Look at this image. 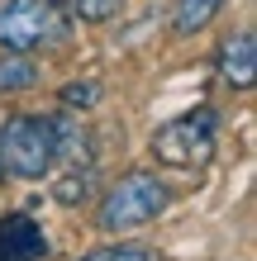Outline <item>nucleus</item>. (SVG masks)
Wrapping results in <instances>:
<instances>
[{
	"label": "nucleus",
	"mask_w": 257,
	"mask_h": 261,
	"mask_svg": "<svg viewBox=\"0 0 257 261\" xmlns=\"http://www.w3.org/2000/svg\"><path fill=\"white\" fill-rule=\"evenodd\" d=\"M215 143H219V119L215 110H191L172 119V124H162L153 133V157L162 166H172V171H200V166H209V157H215Z\"/></svg>",
	"instance_id": "nucleus-1"
},
{
	"label": "nucleus",
	"mask_w": 257,
	"mask_h": 261,
	"mask_svg": "<svg viewBox=\"0 0 257 261\" xmlns=\"http://www.w3.org/2000/svg\"><path fill=\"white\" fill-rule=\"evenodd\" d=\"M167 204H172V190L162 186L157 176H148V171H129L110 195L100 199L96 223H100V233H133V228L153 223Z\"/></svg>",
	"instance_id": "nucleus-2"
},
{
	"label": "nucleus",
	"mask_w": 257,
	"mask_h": 261,
	"mask_svg": "<svg viewBox=\"0 0 257 261\" xmlns=\"http://www.w3.org/2000/svg\"><path fill=\"white\" fill-rule=\"evenodd\" d=\"M72 19L53 0H5L0 5V48L5 53H34V48H57L67 38Z\"/></svg>",
	"instance_id": "nucleus-3"
},
{
	"label": "nucleus",
	"mask_w": 257,
	"mask_h": 261,
	"mask_svg": "<svg viewBox=\"0 0 257 261\" xmlns=\"http://www.w3.org/2000/svg\"><path fill=\"white\" fill-rule=\"evenodd\" d=\"M53 162H57L53 157V119H43V114L5 119V128H0V166H5V176L38 180V176H48Z\"/></svg>",
	"instance_id": "nucleus-4"
},
{
	"label": "nucleus",
	"mask_w": 257,
	"mask_h": 261,
	"mask_svg": "<svg viewBox=\"0 0 257 261\" xmlns=\"http://www.w3.org/2000/svg\"><path fill=\"white\" fill-rule=\"evenodd\" d=\"M48 233L34 214H5L0 219V261H43Z\"/></svg>",
	"instance_id": "nucleus-5"
},
{
	"label": "nucleus",
	"mask_w": 257,
	"mask_h": 261,
	"mask_svg": "<svg viewBox=\"0 0 257 261\" xmlns=\"http://www.w3.org/2000/svg\"><path fill=\"white\" fill-rule=\"evenodd\" d=\"M219 76L233 90H248L257 81V34H252V29H238L233 38H224V48H219Z\"/></svg>",
	"instance_id": "nucleus-6"
},
{
	"label": "nucleus",
	"mask_w": 257,
	"mask_h": 261,
	"mask_svg": "<svg viewBox=\"0 0 257 261\" xmlns=\"http://www.w3.org/2000/svg\"><path fill=\"white\" fill-rule=\"evenodd\" d=\"M224 0H176L172 5V29L176 34H200V29L219 14Z\"/></svg>",
	"instance_id": "nucleus-7"
},
{
	"label": "nucleus",
	"mask_w": 257,
	"mask_h": 261,
	"mask_svg": "<svg viewBox=\"0 0 257 261\" xmlns=\"http://www.w3.org/2000/svg\"><path fill=\"white\" fill-rule=\"evenodd\" d=\"M38 86V62L29 53H0V90H29Z\"/></svg>",
	"instance_id": "nucleus-8"
},
{
	"label": "nucleus",
	"mask_w": 257,
	"mask_h": 261,
	"mask_svg": "<svg viewBox=\"0 0 257 261\" xmlns=\"http://www.w3.org/2000/svg\"><path fill=\"white\" fill-rule=\"evenodd\" d=\"M67 19H81V24H105L124 10V0H53Z\"/></svg>",
	"instance_id": "nucleus-9"
},
{
	"label": "nucleus",
	"mask_w": 257,
	"mask_h": 261,
	"mask_svg": "<svg viewBox=\"0 0 257 261\" xmlns=\"http://www.w3.org/2000/svg\"><path fill=\"white\" fill-rule=\"evenodd\" d=\"M77 261H162L157 247H143V242H114V247H96Z\"/></svg>",
	"instance_id": "nucleus-10"
},
{
	"label": "nucleus",
	"mask_w": 257,
	"mask_h": 261,
	"mask_svg": "<svg viewBox=\"0 0 257 261\" xmlns=\"http://www.w3.org/2000/svg\"><path fill=\"white\" fill-rule=\"evenodd\" d=\"M53 195L62 199V204H81V199L90 195V166H81V171H67V180H57Z\"/></svg>",
	"instance_id": "nucleus-11"
},
{
	"label": "nucleus",
	"mask_w": 257,
	"mask_h": 261,
	"mask_svg": "<svg viewBox=\"0 0 257 261\" xmlns=\"http://www.w3.org/2000/svg\"><path fill=\"white\" fill-rule=\"evenodd\" d=\"M96 100H100V86L96 81H72V86H62V105H67V110H90Z\"/></svg>",
	"instance_id": "nucleus-12"
},
{
	"label": "nucleus",
	"mask_w": 257,
	"mask_h": 261,
	"mask_svg": "<svg viewBox=\"0 0 257 261\" xmlns=\"http://www.w3.org/2000/svg\"><path fill=\"white\" fill-rule=\"evenodd\" d=\"M0 180H5V166H0Z\"/></svg>",
	"instance_id": "nucleus-13"
}]
</instances>
